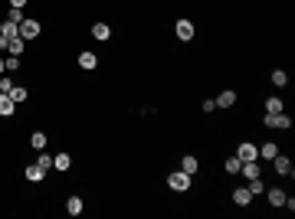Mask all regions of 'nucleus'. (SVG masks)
<instances>
[{"mask_svg":"<svg viewBox=\"0 0 295 219\" xmlns=\"http://www.w3.org/2000/svg\"><path fill=\"white\" fill-rule=\"evenodd\" d=\"M190 183H194V177H190V173H184V170H174L171 177H167V187H171L174 193H187V190H190Z\"/></svg>","mask_w":295,"mask_h":219,"instance_id":"f257e3e1","label":"nucleus"},{"mask_svg":"<svg viewBox=\"0 0 295 219\" xmlns=\"http://www.w3.org/2000/svg\"><path fill=\"white\" fill-rule=\"evenodd\" d=\"M16 30H20V39H36L39 33H43V23L33 20V16H23V23L16 26Z\"/></svg>","mask_w":295,"mask_h":219,"instance_id":"f03ea898","label":"nucleus"},{"mask_svg":"<svg viewBox=\"0 0 295 219\" xmlns=\"http://www.w3.org/2000/svg\"><path fill=\"white\" fill-rule=\"evenodd\" d=\"M263 125L266 128H276V131H292V118H289L286 111H279V115H266Z\"/></svg>","mask_w":295,"mask_h":219,"instance_id":"7ed1b4c3","label":"nucleus"},{"mask_svg":"<svg viewBox=\"0 0 295 219\" xmlns=\"http://www.w3.org/2000/svg\"><path fill=\"white\" fill-rule=\"evenodd\" d=\"M272 167H276L279 177H295V164L289 160L286 154H276V157H272Z\"/></svg>","mask_w":295,"mask_h":219,"instance_id":"20e7f679","label":"nucleus"},{"mask_svg":"<svg viewBox=\"0 0 295 219\" xmlns=\"http://www.w3.org/2000/svg\"><path fill=\"white\" fill-rule=\"evenodd\" d=\"M174 33H177L180 43H190V39H194V23H190V20H177V23H174Z\"/></svg>","mask_w":295,"mask_h":219,"instance_id":"39448f33","label":"nucleus"},{"mask_svg":"<svg viewBox=\"0 0 295 219\" xmlns=\"http://www.w3.org/2000/svg\"><path fill=\"white\" fill-rule=\"evenodd\" d=\"M236 157H240V160H259V147L253 141H243L240 147H236Z\"/></svg>","mask_w":295,"mask_h":219,"instance_id":"423d86ee","label":"nucleus"},{"mask_svg":"<svg viewBox=\"0 0 295 219\" xmlns=\"http://www.w3.org/2000/svg\"><path fill=\"white\" fill-rule=\"evenodd\" d=\"M95 66H99V56L89 53V49H79V69H89V72H92Z\"/></svg>","mask_w":295,"mask_h":219,"instance_id":"0eeeda50","label":"nucleus"},{"mask_svg":"<svg viewBox=\"0 0 295 219\" xmlns=\"http://www.w3.org/2000/svg\"><path fill=\"white\" fill-rule=\"evenodd\" d=\"M266 200H269V206H276V210H282V203H286V190H279V187L266 190Z\"/></svg>","mask_w":295,"mask_h":219,"instance_id":"6e6552de","label":"nucleus"},{"mask_svg":"<svg viewBox=\"0 0 295 219\" xmlns=\"http://www.w3.org/2000/svg\"><path fill=\"white\" fill-rule=\"evenodd\" d=\"M180 170H184V173H190V177H194V173L200 170V160H197L194 154H184V157H180Z\"/></svg>","mask_w":295,"mask_h":219,"instance_id":"1a4fd4ad","label":"nucleus"},{"mask_svg":"<svg viewBox=\"0 0 295 219\" xmlns=\"http://www.w3.org/2000/svg\"><path fill=\"white\" fill-rule=\"evenodd\" d=\"M26 180H30V183H43V177H46V170H43V167H39V164H26Z\"/></svg>","mask_w":295,"mask_h":219,"instance_id":"9d476101","label":"nucleus"},{"mask_svg":"<svg viewBox=\"0 0 295 219\" xmlns=\"http://www.w3.org/2000/svg\"><path fill=\"white\" fill-rule=\"evenodd\" d=\"M233 203H236V206H243V210H246V206L253 203V193H249L246 187H236V190H233Z\"/></svg>","mask_w":295,"mask_h":219,"instance_id":"9b49d317","label":"nucleus"},{"mask_svg":"<svg viewBox=\"0 0 295 219\" xmlns=\"http://www.w3.org/2000/svg\"><path fill=\"white\" fill-rule=\"evenodd\" d=\"M213 102H217V108H233L236 105V92L226 88V92H220V98H213Z\"/></svg>","mask_w":295,"mask_h":219,"instance_id":"f8f14e48","label":"nucleus"},{"mask_svg":"<svg viewBox=\"0 0 295 219\" xmlns=\"http://www.w3.org/2000/svg\"><path fill=\"white\" fill-rule=\"evenodd\" d=\"M13 111H16V102L10 98L7 92H0V115H3V118H10Z\"/></svg>","mask_w":295,"mask_h":219,"instance_id":"ddd939ff","label":"nucleus"},{"mask_svg":"<svg viewBox=\"0 0 295 219\" xmlns=\"http://www.w3.org/2000/svg\"><path fill=\"white\" fill-rule=\"evenodd\" d=\"M69 167H72V157L66 154V150H62V154H56V157H53V170L66 173V170H69Z\"/></svg>","mask_w":295,"mask_h":219,"instance_id":"4468645a","label":"nucleus"},{"mask_svg":"<svg viewBox=\"0 0 295 219\" xmlns=\"http://www.w3.org/2000/svg\"><path fill=\"white\" fill-rule=\"evenodd\" d=\"M46 141H49L46 131H33V134H30V147H33V150H46Z\"/></svg>","mask_w":295,"mask_h":219,"instance_id":"2eb2a0df","label":"nucleus"},{"mask_svg":"<svg viewBox=\"0 0 295 219\" xmlns=\"http://www.w3.org/2000/svg\"><path fill=\"white\" fill-rule=\"evenodd\" d=\"M82 210H86V203H82V196H69V200H66V213H69V216H79Z\"/></svg>","mask_w":295,"mask_h":219,"instance_id":"dca6fc26","label":"nucleus"},{"mask_svg":"<svg viewBox=\"0 0 295 219\" xmlns=\"http://www.w3.org/2000/svg\"><path fill=\"white\" fill-rule=\"evenodd\" d=\"M276 154H279V144L276 141H266L263 147H259V160H272Z\"/></svg>","mask_w":295,"mask_h":219,"instance_id":"f3484780","label":"nucleus"},{"mask_svg":"<svg viewBox=\"0 0 295 219\" xmlns=\"http://www.w3.org/2000/svg\"><path fill=\"white\" fill-rule=\"evenodd\" d=\"M279 111H286V102H282V98H276V95L266 98V115H279Z\"/></svg>","mask_w":295,"mask_h":219,"instance_id":"a211bd4d","label":"nucleus"},{"mask_svg":"<svg viewBox=\"0 0 295 219\" xmlns=\"http://www.w3.org/2000/svg\"><path fill=\"white\" fill-rule=\"evenodd\" d=\"M246 190L253 196H263L266 193V183H263V177H253V180H246Z\"/></svg>","mask_w":295,"mask_h":219,"instance_id":"6ab92c4d","label":"nucleus"},{"mask_svg":"<svg viewBox=\"0 0 295 219\" xmlns=\"http://www.w3.org/2000/svg\"><path fill=\"white\" fill-rule=\"evenodd\" d=\"M269 82H272L276 88H286V85H289V75H286V69H276V72L269 75Z\"/></svg>","mask_w":295,"mask_h":219,"instance_id":"aec40b11","label":"nucleus"},{"mask_svg":"<svg viewBox=\"0 0 295 219\" xmlns=\"http://www.w3.org/2000/svg\"><path fill=\"white\" fill-rule=\"evenodd\" d=\"M0 36H3V39H16V36H20V30H16V23L3 20V26H0Z\"/></svg>","mask_w":295,"mask_h":219,"instance_id":"412c9836","label":"nucleus"},{"mask_svg":"<svg viewBox=\"0 0 295 219\" xmlns=\"http://www.w3.org/2000/svg\"><path fill=\"white\" fill-rule=\"evenodd\" d=\"M92 36H95V39H102V43H105V39L112 36V26H109V23H95V26H92Z\"/></svg>","mask_w":295,"mask_h":219,"instance_id":"4be33fe9","label":"nucleus"},{"mask_svg":"<svg viewBox=\"0 0 295 219\" xmlns=\"http://www.w3.org/2000/svg\"><path fill=\"white\" fill-rule=\"evenodd\" d=\"M240 164H243V160H240V157H226V160H223V170L226 173H233V177H236V173H240Z\"/></svg>","mask_w":295,"mask_h":219,"instance_id":"5701e85b","label":"nucleus"},{"mask_svg":"<svg viewBox=\"0 0 295 219\" xmlns=\"http://www.w3.org/2000/svg\"><path fill=\"white\" fill-rule=\"evenodd\" d=\"M33 164H39L43 170H53V157H49L46 150H36V160H33Z\"/></svg>","mask_w":295,"mask_h":219,"instance_id":"b1692460","label":"nucleus"},{"mask_svg":"<svg viewBox=\"0 0 295 219\" xmlns=\"http://www.w3.org/2000/svg\"><path fill=\"white\" fill-rule=\"evenodd\" d=\"M23 49H26V39H20V36H16V39H10V43H7V53H13V56H20Z\"/></svg>","mask_w":295,"mask_h":219,"instance_id":"393cba45","label":"nucleus"},{"mask_svg":"<svg viewBox=\"0 0 295 219\" xmlns=\"http://www.w3.org/2000/svg\"><path fill=\"white\" fill-rule=\"evenodd\" d=\"M26 95H30V92H26L23 85H13V92H10V98H13V102L20 105V102H26Z\"/></svg>","mask_w":295,"mask_h":219,"instance_id":"a878e982","label":"nucleus"},{"mask_svg":"<svg viewBox=\"0 0 295 219\" xmlns=\"http://www.w3.org/2000/svg\"><path fill=\"white\" fill-rule=\"evenodd\" d=\"M7 20H10V23H16V26H20V23H23V10L10 7V10H7Z\"/></svg>","mask_w":295,"mask_h":219,"instance_id":"bb28decb","label":"nucleus"},{"mask_svg":"<svg viewBox=\"0 0 295 219\" xmlns=\"http://www.w3.org/2000/svg\"><path fill=\"white\" fill-rule=\"evenodd\" d=\"M3 66H7V72H16V69H20V56H10V59H3Z\"/></svg>","mask_w":295,"mask_h":219,"instance_id":"cd10ccee","label":"nucleus"},{"mask_svg":"<svg viewBox=\"0 0 295 219\" xmlns=\"http://www.w3.org/2000/svg\"><path fill=\"white\" fill-rule=\"evenodd\" d=\"M0 92L10 95V92H13V82H10V78H0Z\"/></svg>","mask_w":295,"mask_h":219,"instance_id":"c85d7f7f","label":"nucleus"},{"mask_svg":"<svg viewBox=\"0 0 295 219\" xmlns=\"http://www.w3.org/2000/svg\"><path fill=\"white\" fill-rule=\"evenodd\" d=\"M200 108H203V111H207V115H210V111H217V102H213V98H207V102H203Z\"/></svg>","mask_w":295,"mask_h":219,"instance_id":"c756f323","label":"nucleus"},{"mask_svg":"<svg viewBox=\"0 0 295 219\" xmlns=\"http://www.w3.org/2000/svg\"><path fill=\"white\" fill-rule=\"evenodd\" d=\"M7 3H10V7H16V10H23V7H26V0H7Z\"/></svg>","mask_w":295,"mask_h":219,"instance_id":"7c9ffc66","label":"nucleus"},{"mask_svg":"<svg viewBox=\"0 0 295 219\" xmlns=\"http://www.w3.org/2000/svg\"><path fill=\"white\" fill-rule=\"evenodd\" d=\"M3 72H7V66H3V59H0V75H3Z\"/></svg>","mask_w":295,"mask_h":219,"instance_id":"2f4dec72","label":"nucleus"}]
</instances>
